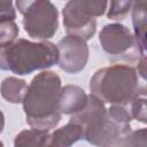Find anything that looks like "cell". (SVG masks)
Segmentation results:
<instances>
[{
  "label": "cell",
  "mask_w": 147,
  "mask_h": 147,
  "mask_svg": "<svg viewBox=\"0 0 147 147\" xmlns=\"http://www.w3.org/2000/svg\"><path fill=\"white\" fill-rule=\"evenodd\" d=\"M59 49V67L68 74L80 72L88 60V46L86 40L80 37L68 34L62 38L57 45Z\"/></svg>",
  "instance_id": "8992f818"
},
{
  "label": "cell",
  "mask_w": 147,
  "mask_h": 147,
  "mask_svg": "<svg viewBox=\"0 0 147 147\" xmlns=\"http://www.w3.org/2000/svg\"><path fill=\"white\" fill-rule=\"evenodd\" d=\"M49 140V131L46 130H39V129H30L21 131L14 140V145L16 147H41V146H48Z\"/></svg>",
  "instance_id": "4fadbf2b"
},
{
  "label": "cell",
  "mask_w": 147,
  "mask_h": 147,
  "mask_svg": "<svg viewBox=\"0 0 147 147\" xmlns=\"http://www.w3.org/2000/svg\"><path fill=\"white\" fill-rule=\"evenodd\" d=\"M25 32L33 39L52 38L59 28V11L51 0H16Z\"/></svg>",
  "instance_id": "5b68a950"
},
{
  "label": "cell",
  "mask_w": 147,
  "mask_h": 147,
  "mask_svg": "<svg viewBox=\"0 0 147 147\" xmlns=\"http://www.w3.org/2000/svg\"><path fill=\"white\" fill-rule=\"evenodd\" d=\"M99 40L102 49L110 55L124 54L134 45V36L121 23L105 25L99 33Z\"/></svg>",
  "instance_id": "52a82bcc"
},
{
  "label": "cell",
  "mask_w": 147,
  "mask_h": 147,
  "mask_svg": "<svg viewBox=\"0 0 147 147\" xmlns=\"http://www.w3.org/2000/svg\"><path fill=\"white\" fill-rule=\"evenodd\" d=\"M132 22L134 26V41L141 55H146V6L132 5Z\"/></svg>",
  "instance_id": "7c38bea8"
},
{
  "label": "cell",
  "mask_w": 147,
  "mask_h": 147,
  "mask_svg": "<svg viewBox=\"0 0 147 147\" xmlns=\"http://www.w3.org/2000/svg\"><path fill=\"white\" fill-rule=\"evenodd\" d=\"M16 13L13 6V0H0V22L14 21Z\"/></svg>",
  "instance_id": "ffe728a7"
},
{
  "label": "cell",
  "mask_w": 147,
  "mask_h": 147,
  "mask_svg": "<svg viewBox=\"0 0 147 147\" xmlns=\"http://www.w3.org/2000/svg\"><path fill=\"white\" fill-rule=\"evenodd\" d=\"M62 15H63V24L68 34L77 36L83 38L84 40H88L95 33L96 30L95 18L88 17L79 13L68 2L62 10Z\"/></svg>",
  "instance_id": "ba28073f"
},
{
  "label": "cell",
  "mask_w": 147,
  "mask_h": 147,
  "mask_svg": "<svg viewBox=\"0 0 147 147\" xmlns=\"http://www.w3.org/2000/svg\"><path fill=\"white\" fill-rule=\"evenodd\" d=\"M108 116L116 123L123 126H130V122L132 119L130 110L126 108V105H111L109 109H107Z\"/></svg>",
  "instance_id": "2e32d148"
},
{
  "label": "cell",
  "mask_w": 147,
  "mask_h": 147,
  "mask_svg": "<svg viewBox=\"0 0 147 147\" xmlns=\"http://www.w3.org/2000/svg\"><path fill=\"white\" fill-rule=\"evenodd\" d=\"M70 122L83 127V139L96 146H117L121 138L131 126H123L114 122L109 116L103 101L90 94L86 106L72 114Z\"/></svg>",
  "instance_id": "3957f363"
},
{
  "label": "cell",
  "mask_w": 147,
  "mask_h": 147,
  "mask_svg": "<svg viewBox=\"0 0 147 147\" xmlns=\"http://www.w3.org/2000/svg\"><path fill=\"white\" fill-rule=\"evenodd\" d=\"M18 36V26L14 21L0 22V44L14 41Z\"/></svg>",
  "instance_id": "d6986e66"
},
{
  "label": "cell",
  "mask_w": 147,
  "mask_h": 147,
  "mask_svg": "<svg viewBox=\"0 0 147 147\" xmlns=\"http://www.w3.org/2000/svg\"><path fill=\"white\" fill-rule=\"evenodd\" d=\"M130 105V114L131 117L141 122H147V114H146V90L141 88L137 92V94L131 99V101L127 103Z\"/></svg>",
  "instance_id": "9a60e30c"
},
{
  "label": "cell",
  "mask_w": 147,
  "mask_h": 147,
  "mask_svg": "<svg viewBox=\"0 0 147 147\" xmlns=\"http://www.w3.org/2000/svg\"><path fill=\"white\" fill-rule=\"evenodd\" d=\"M68 3L88 17L102 16L108 8V0H69Z\"/></svg>",
  "instance_id": "5bb4252c"
},
{
  "label": "cell",
  "mask_w": 147,
  "mask_h": 147,
  "mask_svg": "<svg viewBox=\"0 0 147 147\" xmlns=\"http://www.w3.org/2000/svg\"><path fill=\"white\" fill-rule=\"evenodd\" d=\"M138 72L126 64H113L95 71L90 80L91 94L111 105H127L139 91Z\"/></svg>",
  "instance_id": "277c9868"
},
{
  "label": "cell",
  "mask_w": 147,
  "mask_h": 147,
  "mask_svg": "<svg viewBox=\"0 0 147 147\" xmlns=\"http://www.w3.org/2000/svg\"><path fill=\"white\" fill-rule=\"evenodd\" d=\"M3 126H5V115H3V113L0 110V133L2 132V130H3ZM0 146H2V142L0 141Z\"/></svg>",
  "instance_id": "7402d4cb"
},
{
  "label": "cell",
  "mask_w": 147,
  "mask_h": 147,
  "mask_svg": "<svg viewBox=\"0 0 147 147\" xmlns=\"http://www.w3.org/2000/svg\"><path fill=\"white\" fill-rule=\"evenodd\" d=\"M26 90V82L16 77H8L3 79L0 86L1 96L10 103H21L23 101Z\"/></svg>",
  "instance_id": "8fae6325"
},
{
  "label": "cell",
  "mask_w": 147,
  "mask_h": 147,
  "mask_svg": "<svg viewBox=\"0 0 147 147\" xmlns=\"http://www.w3.org/2000/svg\"><path fill=\"white\" fill-rule=\"evenodd\" d=\"M147 0H132V5L134 6H146Z\"/></svg>",
  "instance_id": "603a6c76"
},
{
  "label": "cell",
  "mask_w": 147,
  "mask_h": 147,
  "mask_svg": "<svg viewBox=\"0 0 147 147\" xmlns=\"http://www.w3.org/2000/svg\"><path fill=\"white\" fill-rule=\"evenodd\" d=\"M79 139H83V127L74 122H70L55 130L52 134H49L48 146H61L68 147L77 142Z\"/></svg>",
  "instance_id": "30bf717a"
},
{
  "label": "cell",
  "mask_w": 147,
  "mask_h": 147,
  "mask_svg": "<svg viewBox=\"0 0 147 147\" xmlns=\"http://www.w3.org/2000/svg\"><path fill=\"white\" fill-rule=\"evenodd\" d=\"M132 8V0H110L107 16L111 20L122 18Z\"/></svg>",
  "instance_id": "ac0fdd59"
},
{
  "label": "cell",
  "mask_w": 147,
  "mask_h": 147,
  "mask_svg": "<svg viewBox=\"0 0 147 147\" xmlns=\"http://www.w3.org/2000/svg\"><path fill=\"white\" fill-rule=\"evenodd\" d=\"M59 49L55 44L44 40L33 42L18 39L0 44V69L18 76L47 69L57 63Z\"/></svg>",
  "instance_id": "7a4b0ae2"
},
{
  "label": "cell",
  "mask_w": 147,
  "mask_h": 147,
  "mask_svg": "<svg viewBox=\"0 0 147 147\" xmlns=\"http://www.w3.org/2000/svg\"><path fill=\"white\" fill-rule=\"evenodd\" d=\"M60 92L61 78L54 71H41L32 79L22 101L31 127L49 131L60 123Z\"/></svg>",
  "instance_id": "6da1fadb"
},
{
  "label": "cell",
  "mask_w": 147,
  "mask_h": 147,
  "mask_svg": "<svg viewBox=\"0 0 147 147\" xmlns=\"http://www.w3.org/2000/svg\"><path fill=\"white\" fill-rule=\"evenodd\" d=\"M146 129H140L137 131H129L118 141L117 146H146Z\"/></svg>",
  "instance_id": "e0dca14e"
},
{
  "label": "cell",
  "mask_w": 147,
  "mask_h": 147,
  "mask_svg": "<svg viewBox=\"0 0 147 147\" xmlns=\"http://www.w3.org/2000/svg\"><path fill=\"white\" fill-rule=\"evenodd\" d=\"M138 74L145 79L146 78V57L145 55H141L139 64H138Z\"/></svg>",
  "instance_id": "44dd1931"
},
{
  "label": "cell",
  "mask_w": 147,
  "mask_h": 147,
  "mask_svg": "<svg viewBox=\"0 0 147 147\" xmlns=\"http://www.w3.org/2000/svg\"><path fill=\"white\" fill-rule=\"evenodd\" d=\"M87 94L77 85H65L60 92V110L62 114L72 115L82 110L87 103Z\"/></svg>",
  "instance_id": "9c48e42d"
}]
</instances>
